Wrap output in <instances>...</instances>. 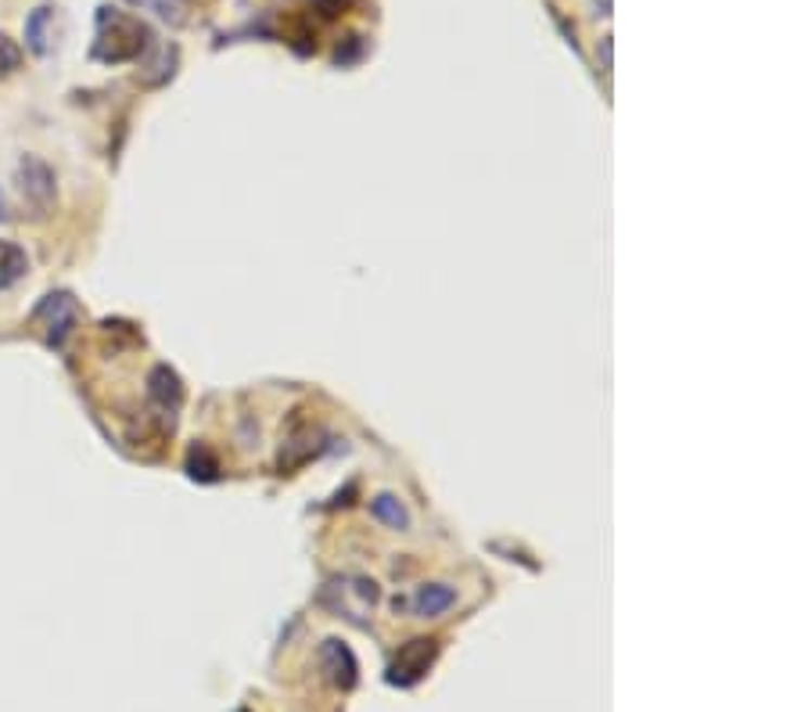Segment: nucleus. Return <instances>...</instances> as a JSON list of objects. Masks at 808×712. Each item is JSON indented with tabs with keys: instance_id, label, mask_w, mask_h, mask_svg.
<instances>
[{
	"instance_id": "nucleus-1",
	"label": "nucleus",
	"mask_w": 808,
	"mask_h": 712,
	"mask_svg": "<svg viewBox=\"0 0 808 712\" xmlns=\"http://www.w3.org/2000/svg\"><path fill=\"white\" fill-rule=\"evenodd\" d=\"M152 29L144 26L141 18L126 15L119 8H101L98 11V40H94V59L119 65V62H133L152 48Z\"/></svg>"
},
{
	"instance_id": "nucleus-2",
	"label": "nucleus",
	"mask_w": 808,
	"mask_h": 712,
	"mask_svg": "<svg viewBox=\"0 0 808 712\" xmlns=\"http://www.w3.org/2000/svg\"><path fill=\"white\" fill-rule=\"evenodd\" d=\"M15 183H18V194L22 202L29 205L37 216H48L54 209V199H57V180H54V169L43 163L40 155H22L18 166H15Z\"/></svg>"
},
{
	"instance_id": "nucleus-3",
	"label": "nucleus",
	"mask_w": 808,
	"mask_h": 712,
	"mask_svg": "<svg viewBox=\"0 0 808 712\" xmlns=\"http://www.w3.org/2000/svg\"><path fill=\"white\" fill-rule=\"evenodd\" d=\"M33 320H43L51 346H65L68 331L79 325V303L68 292H51L43 295V303L33 309Z\"/></svg>"
},
{
	"instance_id": "nucleus-4",
	"label": "nucleus",
	"mask_w": 808,
	"mask_h": 712,
	"mask_svg": "<svg viewBox=\"0 0 808 712\" xmlns=\"http://www.w3.org/2000/svg\"><path fill=\"white\" fill-rule=\"evenodd\" d=\"M435 654H438V645H435V640H410L407 648H399L396 662H392L388 684H396V687H413L424 673L432 670Z\"/></svg>"
},
{
	"instance_id": "nucleus-5",
	"label": "nucleus",
	"mask_w": 808,
	"mask_h": 712,
	"mask_svg": "<svg viewBox=\"0 0 808 712\" xmlns=\"http://www.w3.org/2000/svg\"><path fill=\"white\" fill-rule=\"evenodd\" d=\"M320 662H323V673H328V681L334 687H342V691L356 687V673H360V665H356V654L349 651V645H342V640H323Z\"/></svg>"
},
{
	"instance_id": "nucleus-6",
	"label": "nucleus",
	"mask_w": 808,
	"mask_h": 712,
	"mask_svg": "<svg viewBox=\"0 0 808 712\" xmlns=\"http://www.w3.org/2000/svg\"><path fill=\"white\" fill-rule=\"evenodd\" d=\"M177 65H180V51L177 43H152L148 54L141 59V84L144 87H162L169 84L172 76H177Z\"/></svg>"
},
{
	"instance_id": "nucleus-7",
	"label": "nucleus",
	"mask_w": 808,
	"mask_h": 712,
	"mask_svg": "<svg viewBox=\"0 0 808 712\" xmlns=\"http://www.w3.org/2000/svg\"><path fill=\"white\" fill-rule=\"evenodd\" d=\"M148 399H152L155 407L169 410V415L180 407V399H183V385H180V378H177V371H172V367L158 364L155 371L148 374Z\"/></svg>"
},
{
	"instance_id": "nucleus-8",
	"label": "nucleus",
	"mask_w": 808,
	"mask_h": 712,
	"mask_svg": "<svg viewBox=\"0 0 808 712\" xmlns=\"http://www.w3.org/2000/svg\"><path fill=\"white\" fill-rule=\"evenodd\" d=\"M410 605L418 619H438L457 605V590L449 587V583H424V587H418V594H413Z\"/></svg>"
},
{
	"instance_id": "nucleus-9",
	"label": "nucleus",
	"mask_w": 808,
	"mask_h": 712,
	"mask_svg": "<svg viewBox=\"0 0 808 712\" xmlns=\"http://www.w3.org/2000/svg\"><path fill=\"white\" fill-rule=\"evenodd\" d=\"M51 18H54V8H51V4L33 8V11H29V18H26V48H29L33 54H40V59L51 51V33H48Z\"/></svg>"
},
{
	"instance_id": "nucleus-10",
	"label": "nucleus",
	"mask_w": 808,
	"mask_h": 712,
	"mask_svg": "<svg viewBox=\"0 0 808 712\" xmlns=\"http://www.w3.org/2000/svg\"><path fill=\"white\" fill-rule=\"evenodd\" d=\"M29 259L15 241H0V289H11L22 274H26Z\"/></svg>"
},
{
	"instance_id": "nucleus-11",
	"label": "nucleus",
	"mask_w": 808,
	"mask_h": 712,
	"mask_svg": "<svg viewBox=\"0 0 808 712\" xmlns=\"http://www.w3.org/2000/svg\"><path fill=\"white\" fill-rule=\"evenodd\" d=\"M371 514H374L377 522L392 525V530H407V525H410L407 508H402V504L392 497V493H381V497L371 500Z\"/></svg>"
},
{
	"instance_id": "nucleus-12",
	"label": "nucleus",
	"mask_w": 808,
	"mask_h": 712,
	"mask_svg": "<svg viewBox=\"0 0 808 712\" xmlns=\"http://www.w3.org/2000/svg\"><path fill=\"white\" fill-rule=\"evenodd\" d=\"M130 4L152 11L162 22H169V26H183V18H188V8H183V0H130Z\"/></svg>"
},
{
	"instance_id": "nucleus-13",
	"label": "nucleus",
	"mask_w": 808,
	"mask_h": 712,
	"mask_svg": "<svg viewBox=\"0 0 808 712\" xmlns=\"http://www.w3.org/2000/svg\"><path fill=\"white\" fill-rule=\"evenodd\" d=\"M18 68H22V48L8 33H0V79H8L11 73H18Z\"/></svg>"
},
{
	"instance_id": "nucleus-14",
	"label": "nucleus",
	"mask_w": 808,
	"mask_h": 712,
	"mask_svg": "<svg viewBox=\"0 0 808 712\" xmlns=\"http://www.w3.org/2000/svg\"><path fill=\"white\" fill-rule=\"evenodd\" d=\"M313 4L320 8V15L334 18V15H342V11L349 8V0H313Z\"/></svg>"
},
{
	"instance_id": "nucleus-15",
	"label": "nucleus",
	"mask_w": 808,
	"mask_h": 712,
	"mask_svg": "<svg viewBox=\"0 0 808 712\" xmlns=\"http://www.w3.org/2000/svg\"><path fill=\"white\" fill-rule=\"evenodd\" d=\"M600 62H604V73L611 68V37L600 40Z\"/></svg>"
}]
</instances>
